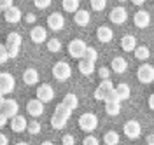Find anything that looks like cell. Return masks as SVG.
Returning <instances> with one entry per match:
<instances>
[{
  "mask_svg": "<svg viewBox=\"0 0 154 145\" xmlns=\"http://www.w3.org/2000/svg\"><path fill=\"white\" fill-rule=\"evenodd\" d=\"M86 51H88L86 42L81 40V39H74L70 44H68V54H70L72 58H75V59H82L84 54H86Z\"/></svg>",
  "mask_w": 154,
  "mask_h": 145,
  "instance_id": "obj_1",
  "label": "cell"
},
{
  "mask_svg": "<svg viewBox=\"0 0 154 145\" xmlns=\"http://www.w3.org/2000/svg\"><path fill=\"white\" fill-rule=\"evenodd\" d=\"M79 128L82 129V131H93L98 128V117L93 114V112H86V114H82V116L79 117Z\"/></svg>",
  "mask_w": 154,
  "mask_h": 145,
  "instance_id": "obj_2",
  "label": "cell"
},
{
  "mask_svg": "<svg viewBox=\"0 0 154 145\" xmlns=\"http://www.w3.org/2000/svg\"><path fill=\"white\" fill-rule=\"evenodd\" d=\"M14 84H16V80H14L12 74H9V72H2L0 74V93H2V96L12 93L14 91Z\"/></svg>",
  "mask_w": 154,
  "mask_h": 145,
  "instance_id": "obj_3",
  "label": "cell"
},
{
  "mask_svg": "<svg viewBox=\"0 0 154 145\" xmlns=\"http://www.w3.org/2000/svg\"><path fill=\"white\" fill-rule=\"evenodd\" d=\"M53 75L58 80H67L72 75V68L65 61H58V63H54V67H53Z\"/></svg>",
  "mask_w": 154,
  "mask_h": 145,
  "instance_id": "obj_4",
  "label": "cell"
},
{
  "mask_svg": "<svg viewBox=\"0 0 154 145\" xmlns=\"http://www.w3.org/2000/svg\"><path fill=\"white\" fill-rule=\"evenodd\" d=\"M137 79L144 84H151L154 80V67L152 65H140V68L137 70Z\"/></svg>",
  "mask_w": 154,
  "mask_h": 145,
  "instance_id": "obj_5",
  "label": "cell"
},
{
  "mask_svg": "<svg viewBox=\"0 0 154 145\" xmlns=\"http://www.w3.org/2000/svg\"><path fill=\"white\" fill-rule=\"evenodd\" d=\"M19 105L16 100H7V98H2V114H5L7 117L14 119L16 116H19Z\"/></svg>",
  "mask_w": 154,
  "mask_h": 145,
  "instance_id": "obj_6",
  "label": "cell"
},
{
  "mask_svg": "<svg viewBox=\"0 0 154 145\" xmlns=\"http://www.w3.org/2000/svg\"><path fill=\"white\" fill-rule=\"evenodd\" d=\"M37 100H40L42 103L54 100V89L51 87V84H40L37 87Z\"/></svg>",
  "mask_w": 154,
  "mask_h": 145,
  "instance_id": "obj_7",
  "label": "cell"
},
{
  "mask_svg": "<svg viewBox=\"0 0 154 145\" xmlns=\"http://www.w3.org/2000/svg\"><path fill=\"white\" fill-rule=\"evenodd\" d=\"M123 131H125V135L128 136V138H131V140H135V138H138L140 136V133H142V126L138 124L137 121H126L125 126H123Z\"/></svg>",
  "mask_w": 154,
  "mask_h": 145,
  "instance_id": "obj_8",
  "label": "cell"
},
{
  "mask_svg": "<svg viewBox=\"0 0 154 145\" xmlns=\"http://www.w3.org/2000/svg\"><path fill=\"white\" fill-rule=\"evenodd\" d=\"M109 20L112 21L114 25H123V23L128 20V11H126L125 7H121V5H117V7H114V9L110 11Z\"/></svg>",
  "mask_w": 154,
  "mask_h": 145,
  "instance_id": "obj_9",
  "label": "cell"
},
{
  "mask_svg": "<svg viewBox=\"0 0 154 145\" xmlns=\"http://www.w3.org/2000/svg\"><path fill=\"white\" fill-rule=\"evenodd\" d=\"M26 112H28L32 117H38L44 114V103L37 100V98H32L28 103H26Z\"/></svg>",
  "mask_w": 154,
  "mask_h": 145,
  "instance_id": "obj_10",
  "label": "cell"
},
{
  "mask_svg": "<svg viewBox=\"0 0 154 145\" xmlns=\"http://www.w3.org/2000/svg\"><path fill=\"white\" fill-rule=\"evenodd\" d=\"M63 25H65V18H63V14H60V12H53V14H49L48 16V28L58 32V30L63 28Z\"/></svg>",
  "mask_w": 154,
  "mask_h": 145,
  "instance_id": "obj_11",
  "label": "cell"
},
{
  "mask_svg": "<svg viewBox=\"0 0 154 145\" xmlns=\"http://www.w3.org/2000/svg\"><path fill=\"white\" fill-rule=\"evenodd\" d=\"M133 23L135 26H138V28H145V26H149V23H151V16H149V12L144 9L137 11L133 16Z\"/></svg>",
  "mask_w": 154,
  "mask_h": 145,
  "instance_id": "obj_12",
  "label": "cell"
},
{
  "mask_svg": "<svg viewBox=\"0 0 154 145\" xmlns=\"http://www.w3.org/2000/svg\"><path fill=\"white\" fill-rule=\"evenodd\" d=\"M30 39L35 44H42V42L48 40V32H46L44 26H33L32 32H30Z\"/></svg>",
  "mask_w": 154,
  "mask_h": 145,
  "instance_id": "obj_13",
  "label": "cell"
},
{
  "mask_svg": "<svg viewBox=\"0 0 154 145\" xmlns=\"http://www.w3.org/2000/svg\"><path fill=\"white\" fill-rule=\"evenodd\" d=\"M96 37H98L100 42L107 44V42H110V40L114 39V32H112V28H109L107 25H102V26H98V30H96Z\"/></svg>",
  "mask_w": 154,
  "mask_h": 145,
  "instance_id": "obj_14",
  "label": "cell"
},
{
  "mask_svg": "<svg viewBox=\"0 0 154 145\" xmlns=\"http://www.w3.org/2000/svg\"><path fill=\"white\" fill-rule=\"evenodd\" d=\"M11 129L14 131V133H21V131H25V129H28V122H26V119L21 116H16L14 119H11Z\"/></svg>",
  "mask_w": 154,
  "mask_h": 145,
  "instance_id": "obj_15",
  "label": "cell"
},
{
  "mask_svg": "<svg viewBox=\"0 0 154 145\" xmlns=\"http://www.w3.org/2000/svg\"><path fill=\"white\" fill-rule=\"evenodd\" d=\"M23 82L28 84V86L37 84L38 82V72L35 70V68H26V70L23 72Z\"/></svg>",
  "mask_w": 154,
  "mask_h": 145,
  "instance_id": "obj_16",
  "label": "cell"
},
{
  "mask_svg": "<svg viewBox=\"0 0 154 145\" xmlns=\"http://www.w3.org/2000/svg\"><path fill=\"white\" fill-rule=\"evenodd\" d=\"M121 47H123V51H126V53L135 51V49L138 47V46H137V39H135L133 35H125V37L121 39Z\"/></svg>",
  "mask_w": 154,
  "mask_h": 145,
  "instance_id": "obj_17",
  "label": "cell"
},
{
  "mask_svg": "<svg viewBox=\"0 0 154 145\" xmlns=\"http://www.w3.org/2000/svg\"><path fill=\"white\" fill-rule=\"evenodd\" d=\"M112 70L114 72H117V74H125L126 70H128V61H126L123 56H116L114 59H112Z\"/></svg>",
  "mask_w": 154,
  "mask_h": 145,
  "instance_id": "obj_18",
  "label": "cell"
},
{
  "mask_svg": "<svg viewBox=\"0 0 154 145\" xmlns=\"http://www.w3.org/2000/svg\"><path fill=\"white\" fill-rule=\"evenodd\" d=\"M89 20H91V14H89L88 11H84V9L77 11L75 14H74V21H75L79 26H86V25H89Z\"/></svg>",
  "mask_w": 154,
  "mask_h": 145,
  "instance_id": "obj_19",
  "label": "cell"
},
{
  "mask_svg": "<svg viewBox=\"0 0 154 145\" xmlns=\"http://www.w3.org/2000/svg\"><path fill=\"white\" fill-rule=\"evenodd\" d=\"M4 18H5V21H9V23H19L21 18H23V14H21V11L18 7H12V9L4 12Z\"/></svg>",
  "mask_w": 154,
  "mask_h": 145,
  "instance_id": "obj_20",
  "label": "cell"
},
{
  "mask_svg": "<svg viewBox=\"0 0 154 145\" xmlns=\"http://www.w3.org/2000/svg\"><path fill=\"white\" fill-rule=\"evenodd\" d=\"M95 70V63L93 61H88V59H81L79 61V72L82 75H91Z\"/></svg>",
  "mask_w": 154,
  "mask_h": 145,
  "instance_id": "obj_21",
  "label": "cell"
},
{
  "mask_svg": "<svg viewBox=\"0 0 154 145\" xmlns=\"http://www.w3.org/2000/svg\"><path fill=\"white\" fill-rule=\"evenodd\" d=\"M61 103H63V105H67L68 108H70V110L74 112V110H75L77 107H79V100H77V96L74 95V93H67Z\"/></svg>",
  "mask_w": 154,
  "mask_h": 145,
  "instance_id": "obj_22",
  "label": "cell"
},
{
  "mask_svg": "<svg viewBox=\"0 0 154 145\" xmlns=\"http://www.w3.org/2000/svg\"><path fill=\"white\" fill-rule=\"evenodd\" d=\"M116 91H117V95H119V98H121V101H123V100H128V98H130V95H131V89H130V86H128V84H125V82L117 84V86H116Z\"/></svg>",
  "mask_w": 154,
  "mask_h": 145,
  "instance_id": "obj_23",
  "label": "cell"
},
{
  "mask_svg": "<svg viewBox=\"0 0 154 145\" xmlns=\"http://www.w3.org/2000/svg\"><path fill=\"white\" fill-rule=\"evenodd\" d=\"M105 112L109 116H117L121 112V101H105Z\"/></svg>",
  "mask_w": 154,
  "mask_h": 145,
  "instance_id": "obj_24",
  "label": "cell"
},
{
  "mask_svg": "<svg viewBox=\"0 0 154 145\" xmlns=\"http://www.w3.org/2000/svg\"><path fill=\"white\" fill-rule=\"evenodd\" d=\"M21 42H23V39H21V35H19L18 32H11L9 35H7V39H5V44L7 46H16V47H19Z\"/></svg>",
  "mask_w": 154,
  "mask_h": 145,
  "instance_id": "obj_25",
  "label": "cell"
},
{
  "mask_svg": "<svg viewBox=\"0 0 154 145\" xmlns=\"http://www.w3.org/2000/svg\"><path fill=\"white\" fill-rule=\"evenodd\" d=\"M54 114L68 121V119H70V116H72V110H70V108H68L67 105H63V103H58L56 108H54Z\"/></svg>",
  "mask_w": 154,
  "mask_h": 145,
  "instance_id": "obj_26",
  "label": "cell"
},
{
  "mask_svg": "<svg viewBox=\"0 0 154 145\" xmlns=\"http://www.w3.org/2000/svg\"><path fill=\"white\" fill-rule=\"evenodd\" d=\"M61 5H63V9L67 12H74L75 14L77 11H81L79 9V0H63Z\"/></svg>",
  "mask_w": 154,
  "mask_h": 145,
  "instance_id": "obj_27",
  "label": "cell"
},
{
  "mask_svg": "<svg viewBox=\"0 0 154 145\" xmlns=\"http://www.w3.org/2000/svg\"><path fill=\"white\" fill-rule=\"evenodd\" d=\"M103 142H105V145H117L119 143L117 131H107L105 135H103Z\"/></svg>",
  "mask_w": 154,
  "mask_h": 145,
  "instance_id": "obj_28",
  "label": "cell"
},
{
  "mask_svg": "<svg viewBox=\"0 0 154 145\" xmlns=\"http://www.w3.org/2000/svg\"><path fill=\"white\" fill-rule=\"evenodd\" d=\"M51 126H53L54 129H61V128L67 126V119H63V117L53 114V117H51Z\"/></svg>",
  "mask_w": 154,
  "mask_h": 145,
  "instance_id": "obj_29",
  "label": "cell"
},
{
  "mask_svg": "<svg viewBox=\"0 0 154 145\" xmlns=\"http://www.w3.org/2000/svg\"><path fill=\"white\" fill-rule=\"evenodd\" d=\"M149 56H151V53H149V47L147 46H138V47L135 49V58L147 59Z\"/></svg>",
  "mask_w": 154,
  "mask_h": 145,
  "instance_id": "obj_30",
  "label": "cell"
},
{
  "mask_svg": "<svg viewBox=\"0 0 154 145\" xmlns=\"http://www.w3.org/2000/svg\"><path fill=\"white\" fill-rule=\"evenodd\" d=\"M82 59H88V61H93V63H95L96 59H98V51H96L95 47H89V46H88V51H86V54H84Z\"/></svg>",
  "mask_w": 154,
  "mask_h": 145,
  "instance_id": "obj_31",
  "label": "cell"
},
{
  "mask_svg": "<svg viewBox=\"0 0 154 145\" xmlns=\"http://www.w3.org/2000/svg\"><path fill=\"white\" fill-rule=\"evenodd\" d=\"M48 49L51 51V53H58L60 49H61V42L58 39H51L48 40Z\"/></svg>",
  "mask_w": 154,
  "mask_h": 145,
  "instance_id": "obj_32",
  "label": "cell"
},
{
  "mask_svg": "<svg viewBox=\"0 0 154 145\" xmlns=\"http://www.w3.org/2000/svg\"><path fill=\"white\" fill-rule=\"evenodd\" d=\"M28 131L30 135H37V133H40V124H38L37 121H32V122H28Z\"/></svg>",
  "mask_w": 154,
  "mask_h": 145,
  "instance_id": "obj_33",
  "label": "cell"
},
{
  "mask_svg": "<svg viewBox=\"0 0 154 145\" xmlns=\"http://www.w3.org/2000/svg\"><path fill=\"white\" fill-rule=\"evenodd\" d=\"M107 5L105 0H91V9L93 11H103Z\"/></svg>",
  "mask_w": 154,
  "mask_h": 145,
  "instance_id": "obj_34",
  "label": "cell"
},
{
  "mask_svg": "<svg viewBox=\"0 0 154 145\" xmlns=\"http://www.w3.org/2000/svg\"><path fill=\"white\" fill-rule=\"evenodd\" d=\"M7 58H11L9 51H7V46H5V44H2V46H0V63H5Z\"/></svg>",
  "mask_w": 154,
  "mask_h": 145,
  "instance_id": "obj_35",
  "label": "cell"
},
{
  "mask_svg": "<svg viewBox=\"0 0 154 145\" xmlns=\"http://www.w3.org/2000/svg\"><path fill=\"white\" fill-rule=\"evenodd\" d=\"M105 101H121V98H119V95H117V91H116V87H114V89H110V91L107 93V98H105Z\"/></svg>",
  "mask_w": 154,
  "mask_h": 145,
  "instance_id": "obj_36",
  "label": "cell"
},
{
  "mask_svg": "<svg viewBox=\"0 0 154 145\" xmlns=\"http://www.w3.org/2000/svg\"><path fill=\"white\" fill-rule=\"evenodd\" d=\"M98 75L102 77V80H109V75H110V70H109L107 67L98 68Z\"/></svg>",
  "mask_w": 154,
  "mask_h": 145,
  "instance_id": "obj_37",
  "label": "cell"
},
{
  "mask_svg": "<svg viewBox=\"0 0 154 145\" xmlns=\"http://www.w3.org/2000/svg\"><path fill=\"white\" fill-rule=\"evenodd\" d=\"M82 145H100V142H98V138L96 136H86L84 140H82Z\"/></svg>",
  "mask_w": 154,
  "mask_h": 145,
  "instance_id": "obj_38",
  "label": "cell"
},
{
  "mask_svg": "<svg viewBox=\"0 0 154 145\" xmlns=\"http://www.w3.org/2000/svg\"><path fill=\"white\" fill-rule=\"evenodd\" d=\"M33 4H35V7H37V9H46V7L51 5V0H35Z\"/></svg>",
  "mask_w": 154,
  "mask_h": 145,
  "instance_id": "obj_39",
  "label": "cell"
},
{
  "mask_svg": "<svg viewBox=\"0 0 154 145\" xmlns=\"http://www.w3.org/2000/svg\"><path fill=\"white\" fill-rule=\"evenodd\" d=\"M105 98H107V93L100 86H98L95 89V100H105Z\"/></svg>",
  "mask_w": 154,
  "mask_h": 145,
  "instance_id": "obj_40",
  "label": "cell"
},
{
  "mask_svg": "<svg viewBox=\"0 0 154 145\" xmlns=\"http://www.w3.org/2000/svg\"><path fill=\"white\" fill-rule=\"evenodd\" d=\"M100 87L105 91V93H109L110 89H114V86H112V82H110V79L109 80H102V84H100Z\"/></svg>",
  "mask_w": 154,
  "mask_h": 145,
  "instance_id": "obj_41",
  "label": "cell"
},
{
  "mask_svg": "<svg viewBox=\"0 0 154 145\" xmlns=\"http://www.w3.org/2000/svg\"><path fill=\"white\" fill-rule=\"evenodd\" d=\"M0 7H2L4 12L9 11V9H12V7H14V5H12V0H2V2H0Z\"/></svg>",
  "mask_w": 154,
  "mask_h": 145,
  "instance_id": "obj_42",
  "label": "cell"
},
{
  "mask_svg": "<svg viewBox=\"0 0 154 145\" xmlns=\"http://www.w3.org/2000/svg\"><path fill=\"white\" fill-rule=\"evenodd\" d=\"M5 46H7V44H5ZM7 51H9L11 58H16L19 54V47H16V46H7Z\"/></svg>",
  "mask_w": 154,
  "mask_h": 145,
  "instance_id": "obj_43",
  "label": "cell"
},
{
  "mask_svg": "<svg viewBox=\"0 0 154 145\" xmlns=\"http://www.w3.org/2000/svg\"><path fill=\"white\" fill-rule=\"evenodd\" d=\"M61 142H63V145H75V138L72 135H65L61 138Z\"/></svg>",
  "mask_w": 154,
  "mask_h": 145,
  "instance_id": "obj_44",
  "label": "cell"
},
{
  "mask_svg": "<svg viewBox=\"0 0 154 145\" xmlns=\"http://www.w3.org/2000/svg\"><path fill=\"white\" fill-rule=\"evenodd\" d=\"M7 119H9V117L5 116V114H2V112H0V126H5V124H7Z\"/></svg>",
  "mask_w": 154,
  "mask_h": 145,
  "instance_id": "obj_45",
  "label": "cell"
},
{
  "mask_svg": "<svg viewBox=\"0 0 154 145\" xmlns=\"http://www.w3.org/2000/svg\"><path fill=\"white\" fill-rule=\"evenodd\" d=\"M147 145H154V133H151V135H147Z\"/></svg>",
  "mask_w": 154,
  "mask_h": 145,
  "instance_id": "obj_46",
  "label": "cell"
},
{
  "mask_svg": "<svg viewBox=\"0 0 154 145\" xmlns=\"http://www.w3.org/2000/svg\"><path fill=\"white\" fill-rule=\"evenodd\" d=\"M149 108H151V110H154V93L149 96Z\"/></svg>",
  "mask_w": 154,
  "mask_h": 145,
  "instance_id": "obj_47",
  "label": "cell"
},
{
  "mask_svg": "<svg viewBox=\"0 0 154 145\" xmlns=\"http://www.w3.org/2000/svg\"><path fill=\"white\" fill-rule=\"evenodd\" d=\"M25 20H26V23H33V21H35V16H33V14H26Z\"/></svg>",
  "mask_w": 154,
  "mask_h": 145,
  "instance_id": "obj_48",
  "label": "cell"
},
{
  "mask_svg": "<svg viewBox=\"0 0 154 145\" xmlns=\"http://www.w3.org/2000/svg\"><path fill=\"white\" fill-rule=\"evenodd\" d=\"M0 145H7V136L0 135Z\"/></svg>",
  "mask_w": 154,
  "mask_h": 145,
  "instance_id": "obj_49",
  "label": "cell"
},
{
  "mask_svg": "<svg viewBox=\"0 0 154 145\" xmlns=\"http://www.w3.org/2000/svg\"><path fill=\"white\" fill-rule=\"evenodd\" d=\"M40 145H54V143H53V142H42Z\"/></svg>",
  "mask_w": 154,
  "mask_h": 145,
  "instance_id": "obj_50",
  "label": "cell"
},
{
  "mask_svg": "<svg viewBox=\"0 0 154 145\" xmlns=\"http://www.w3.org/2000/svg\"><path fill=\"white\" fill-rule=\"evenodd\" d=\"M14 145H30V143H26V142H18V143H14Z\"/></svg>",
  "mask_w": 154,
  "mask_h": 145,
  "instance_id": "obj_51",
  "label": "cell"
}]
</instances>
